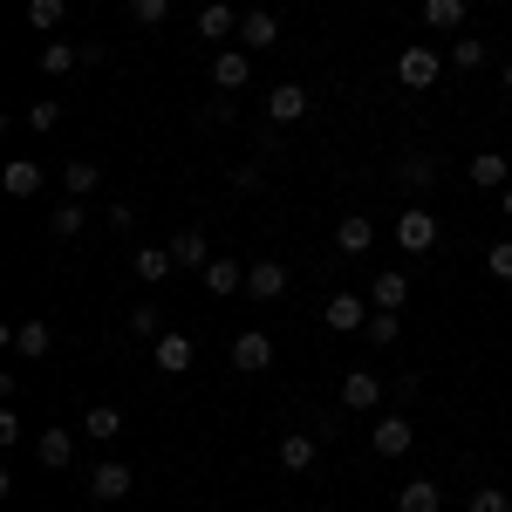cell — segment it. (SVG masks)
I'll list each match as a JSON object with an SVG mask.
<instances>
[{
	"mask_svg": "<svg viewBox=\"0 0 512 512\" xmlns=\"http://www.w3.org/2000/svg\"><path fill=\"white\" fill-rule=\"evenodd\" d=\"M437 233H444V226H437L431 205H403V212H396V246H403V260H424L437 246Z\"/></svg>",
	"mask_w": 512,
	"mask_h": 512,
	"instance_id": "6da1fadb",
	"label": "cell"
},
{
	"mask_svg": "<svg viewBox=\"0 0 512 512\" xmlns=\"http://www.w3.org/2000/svg\"><path fill=\"white\" fill-rule=\"evenodd\" d=\"M437 76H444V55H437L431 41H410V48L396 55V82H403V89L431 96V89H437Z\"/></svg>",
	"mask_w": 512,
	"mask_h": 512,
	"instance_id": "7a4b0ae2",
	"label": "cell"
},
{
	"mask_svg": "<svg viewBox=\"0 0 512 512\" xmlns=\"http://www.w3.org/2000/svg\"><path fill=\"white\" fill-rule=\"evenodd\" d=\"M410 444H417V424H410L403 410H383V417L369 424V451H376V458H403Z\"/></svg>",
	"mask_w": 512,
	"mask_h": 512,
	"instance_id": "3957f363",
	"label": "cell"
},
{
	"mask_svg": "<svg viewBox=\"0 0 512 512\" xmlns=\"http://www.w3.org/2000/svg\"><path fill=\"white\" fill-rule=\"evenodd\" d=\"M369 315H376V308H369L362 294H328V308H321V321H328L335 335H355V328H369Z\"/></svg>",
	"mask_w": 512,
	"mask_h": 512,
	"instance_id": "277c9868",
	"label": "cell"
},
{
	"mask_svg": "<svg viewBox=\"0 0 512 512\" xmlns=\"http://www.w3.org/2000/svg\"><path fill=\"white\" fill-rule=\"evenodd\" d=\"M130 485H137V472H130L123 458H103V465L89 472V499H103V506H110V499H130Z\"/></svg>",
	"mask_w": 512,
	"mask_h": 512,
	"instance_id": "5b68a950",
	"label": "cell"
},
{
	"mask_svg": "<svg viewBox=\"0 0 512 512\" xmlns=\"http://www.w3.org/2000/svg\"><path fill=\"white\" fill-rule=\"evenodd\" d=\"M233 369H246V376L274 369V335H260V328H246V335H233Z\"/></svg>",
	"mask_w": 512,
	"mask_h": 512,
	"instance_id": "8992f818",
	"label": "cell"
},
{
	"mask_svg": "<svg viewBox=\"0 0 512 512\" xmlns=\"http://www.w3.org/2000/svg\"><path fill=\"white\" fill-rule=\"evenodd\" d=\"M403 301H410V274H403V267H383V274L369 280V308H383V315H403Z\"/></svg>",
	"mask_w": 512,
	"mask_h": 512,
	"instance_id": "52a82bcc",
	"label": "cell"
},
{
	"mask_svg": "<svg viewBox=\"0 0 512 512\" xmlns=\"http://www.w3.org/2000/svg\"><path fill=\"white\" fill-rule=\"evenodd\" d=\"M376 403H383V376H376V369H349V376H342V410L362 417V410H376Z\"/></svg>",
	"mask_w": 512,
	"mask_h": 512,
	"instance_id": "ba28073f",
	"label": "cell"
},
{
	"mask_svg": "<svg viewBox=\"0 0 512 512\" xmlns=\"http://www.w3.org/2000/svg\"><path fill=\"white\" fill-rule=\"evenodd\" d=\"M7 349H14V355H28V362H35V355H48V349H55V328H48L41 315L14 321V328H7Z\"/></svg>",
	"mask_w": 512,
	"mask_h": 512,
	"instance_id": "9c48e42d",
	"label": "cell"
},
{
	"mask_svg": "<svg viewBox=\"0 0 512 512\" xmlns=\"http://www.w3.org/2000/svg\"><path fill=\"white\" fill-rule=\"evenodd\" d=\"M287 260H253V267H246V294H253V301H280V294H287Z\"/></svg>",
	"mask_w": 512,
	"mask_h": 512,
	"instance_id": "30bf717a",
	"label": "cell"
},
{
	"mask_svg": "<svg viewBox=\"0 0 512 512\" xmlns=\"http://www.w3.org/2000/svg\"><path fill=\"white\" fill-rule=\"evenodd\" d=\"M35 458L48 465V472H69V465H76V437L62 431V424H41V437H35Z\"/></svg>",
	"mask_w": 512,
	"mask_h": 512,
	"instance_id": "8fae6325",
	"label": "cell"
},
{
	"mask_svg": "<svg viewBox=\"0 0 512 512\" xmlns=\"http://www.w3.org/2000/svg\"><path fill=\"white\" fill-rule=\"evenodd\" d=\"M280 41V14H267V7H253V14H239V48H253V55H267Z\"/></svg>",
	"mask_w": 512,
	"mask_h": 512,
	"instance_id": "7c38bea8",
	"label": "cell"
},
{
	"mask_svg": "<svg viewBox=\"0 0 512 512\" xmlns=\"http://www.w3.org/2000/svg\"><path fill=\"white\" fill-rule=\"evenodd\" d=\"M212 82L233 96V89H246L253 82V48H219V62H212Z\"/></svg>",
	"mask_w": 512,
	"mask_h": 512,
	"instance_id": "4fadbf2b",
	"label": "cell"
},
{
	"mask_svg": "<svg viewBox=\"0 0 512 512\" xmlns=\"http://www.w3.org/2000/svg\"><path fill=\"white\" fill-rule=\"evenodd\" d=\"M369 246H376V219H369V212H349V219L335 226V253H349V260H362Z\"/></svg>",
	"mask_w": 512,
	"mask_h": 512,
	"instance_id": "5bb4252c",
	"label": "cell"
},
{
	"mask_svg": "<svg viewBox=\"0 0 512 512\" xmlns=\"http://www.w3.org/2000/svg\"><path fill=\"white\" fill-rule=\"evenodd\" d=\"M192 335H158V342H151V362H158V376H185V369H192Z\"/></svg>",
	"mask_w": 512,
	"mask_h": 512,
	"instance_id": "9a60e30c",
	"label": "cell"
},
{
	"mask_svg": "<svg viewBox=\"0 0 512 512\" xmlns=\"http://www.w3.org/2000/svg\"><path fill=\"white\" fill-rule=\"evenodd\" d=\"M472 185L478 192H506L512 185V158L506 151H472Z\"/></svg>",
	"mask_w": 512,
	"mask_h": 512,
	"instance_id": "2e32d148",
	"label": "cell"
},
{
	"mask_svg": "<svg viewBox=\"0 0 512 512\" xmlns=\"http://www.w3.org/2000/svg\"><path fill=\"white\" fill-rule=\"evenodd\" d=\"M267 117L274 123H301L308 117V89H301V82H274V89H267Z\"/></svg>",
	"mask_w": 512,
	"mask_h": 512,
	"instance_id": "e0dca14e",
	"label": "cell"
},
{
	"mask_svg": "<svg viewBox=\"0 0 512 512\" xmlns=\"http://www.w3.org/2000/svg\"><path fill=\"white\" fill-rule=\"evenodd\" d=\"M171 260H178V267H192V274H205V267H212L205 233H198V226H178V233H171Z\"/></svg>",
	"mask_w": 512,
	"mask_h": 512,
	"instance_id": "ac0fdd59",
	"label": "cell"
},
{
	"mask_svg": "<svg viewBox=\"0 0 512 512\" xmlns=\"http://www.w3.org/2000/svg\"><path fill=\"white\" fill-rule=\"evenodd\" d=\"M198 280H205V294H212V301H233V294H246V267H239V260H212Z\"/></svg>",
	"mask_w": 512,
	"mask_h": 512,
	"instance_id": "d6986e66",
	"label": "cell"
},
{
	"mask_svg": "<svg viewBox=\"0 0 512 512\" xmlns=\"http://www.w3.org/2000/svg\"><path fill=\"white\" fill-rule=\"evenodd\" d=\"M396 512H444V485H437V478H403Z\"/></svg>",
	"mask_w": 512,
	"mask_h": 512,
	"instance_id": "ffe728a7",
	"label": "cell"
},
{
	"mask_svg": "<svg viewBox=\"0 0 512 512\" xmlns=\"http://www.w3.org/2000/svg\"><path fill=\"white\" fill-rule=\"evenodd\" d=\"M315 458H321V437H308V431L280 437V472H315Z\"/></svg>",
	"mask_w": 512,
	"mask_h": 512,
	"instance_id": "44dd1931",
	"label": "cell"
},
{
	"mask_svg": "<svg viewBox=\"0 0 512 512\" xmlns=\"http://www.w3.org/2000/svg\"><path fill=\"white\" fill-rule=\"evenodd\" d=\"M233 35H239V14L226 0H205L198 7V41H233Z\"/></svg>",
	"mask_w": 512,
	"mask_h": 512,
	"instance_id": "7402d4cb",
	"label": "cell"
},
{
	"mask_svg": "<svg viewBox=\"0 0 512 512\" xmlns=\"http://www.w3.org/2000/svg\"><path fill=\"white\" fill-rule=\"evenodd\" d=\"M171 267H178V260H171V246H137V253H130V274L144 280V287L171 280Z\"/></svg>",
	"mask_w": 512,
	"mask_h": 512,
	"instance_id": "603a6c76",
	"label": "cell"
},
{
	"mask_svg": "<svg viewBox=\"0 0 512 512\" xmlns=\"http://www.w3.org/2000/svg\"><path fill=\"white\" fill-rule=\"evenodd\" d=\"M0 192H7V198H41V164L35 158H14L7 171H0Z\"/></svg>",
	"mask_w": 512,
	"mask_h": 512,
	"instance_id": "cb8c5ba5",
	"label": "cell"
},
{
	"mask_svg": "<svg viewBox=\"0 0 512 512\" xmlns=\"http://www.w3.org/2000/svg\"><path fill=\"white\" fill-rule=\"evenodd\" d=\"M76 69H82V48H76V41H41V76L62 82V76H76Z\"/></svg>",
	"mask_w": 512,
	"mask_h": 512,
	"instance_id": "d4e9b609",
	"label": "cell"
},
{
	"mask_svg": "<svg viewBox=\"0 0 512 512\" xmlns=\"http://www.w3.org/2000/svg\"><path fill=\"white\" fill-rule=\"evenodd\" d=\"M424 28L431 35H458L465 28V0H424Z\"/></svg>",
	"mask_w": 512,
	"mask_h": 512,
	"instance_id": "484cf974",
	"label": "cell"
},
{
	"mask_svg": "<svg viewBox=\"0 0 512 512\" xmlns=\"http://www.w3.org/2000/svg\"><path fill=\"white\" fill-rule=\"evenodd\" d=\"M96 185H103V164H96V158H69V171H62V192H69V198H89Z\"/></svg>",
	"mask_w": 512,
	"mask_h": 512,
	"instance_id": "4316f807",
	"label": "cell"
},
{
	"mask_svg": "<svg viewBox=\"0 0 512 512\" xmlns=\"http://www.w3.org/2000/svg\"><path fill=\"white\" fill-rule=\"evenodd\" d=\"M82 431L96 437V444H110V437H123V410H117V403H89V417H82Z\"/></svg>",
	"mask_w": 512,
	"mask_h": 512,
	"instance_id": "83f0119b",
	"label": "cell"
},
{
	"mask_svg": "<svg viewBox=\"0 0 512 512\" xmlns=\"http://www.w3.org/2000/svg\"><path fill=\"white\" fill-rule=\"evenodd\" d=\"M62 21H69V0H28V28H35L41 41L55 35V28H62Z\"/></svg>",
	"mask_w": 512,
	"mask_h": 512,
	"instance_id": "f1b7e54d",
	"label": "cell"
},
{
	"mask_svg": "<svg viewBox=\"0 0 512 512\" xmlns=\"http://www.w3.org/2000/svg\"><path fill=\"white\" fill-rule=\"evenodd\" d=\"M123 328H130L137 342H158V335H164V315H158V301H137V308L123 315Z\"/></svg>",
	"mask_w": 512,
	"mask_h": 512,
	"instance_id": "f546056e",
	"label": "cell"
},
{
	"mask_svg": "<svg viewBox=\"0 0 512 512\" xmlns=\"http://www.w3.org/2000/svg\"><path fill=\"white\" fill-rule=\"evenodd\" d=\"M82 226H89V212H82V198H69V205H55V212H48V233H55V239H76Z\"/></svg>",
	"mask_w": 512,
	"mask_h": 512,
	"instance_id": "4dcf8cb0",
	"label": "cell"
},
{
	"mask_svg": "<svg viewBox=\"0 0 512 512\" xmlns=\"http://www.w3.org/2000/svg\"><path fill=\"white\" fill-rule=\"evenodd\" d=\"M396 178H403L410 192H431V185H437V158H431V151H424V158H403V164H396Z\"/></svg>",
	"mask_w": 512,
	"mask_h": 512,
	"instance_id": "1f68e13d",
	"label": "cell"
},
{
	"mask_svg": "<svg viewBox=\"0 0 512 512\" xmlns=\"http://www.w3.org/2000/svg\"><path fill=\"white\" fill-rule=\"evenodd\" d=\"M130 21L137 28H164L171 21V0H130Z\"/></svg>",
	"mask_w": 512,
	"mask_h": 512,
	"instance_id": "d6a6232c",
	"label": "cell"
},
{
	"mask_svg": "<svg viewBox=\"0 0 512 512\" xmlns=\"http://www.w3.org/2000/svg\"><path fill=\"white\" fill-rule=\"evenodd\" d=\"M451 69H465V76H472V69H485V41H451Z\"/></svg>",
	"mask_w": 512,
	"mask_h": 512,
	"instance_id": "836d02e7",
	"label": "cell"
},
{
	"mask_svg": "<svg viewBox=\"0 0 512 512\" xmlns=\"http://www.w3.org/2000/svg\"><path fill=\"white\" fill-rule=\"evenodd\" d=\"M55 123H62V103H55V96H41V103H28V130H41V137H48Z\"/></svg>",
	"mask_w": 512,
	"mask_h": 512,
	"instance_id": "e575fe53",
	"label": "cell"
},
{
	"mask_svg": "<svg viewBox=\"0 0 512 512\" xmlns=\"http://www.w3.org/2000/svg\"><path fill=\"white\" fill-rule=\"evenodd\" d=\"M396 335H403V321H396V315H383V308H376V315H369V342H376V349H390Z\"/></svg>",
	"mask_w": 512,
	"mask_h": 512,
	"instance_id": "d590c367",
	"label": "cell"
},
{
	"mask_svg": "<svg viewBox=\"0 0 512 512\" xmlns=\"http://www.w3.org/2000/svg\"><path fill=\"white\" fill-rule=\"evenodd\" d=\"M465 512H512V499L499 492V485H478V492H472V506H465Z\"/></svg>",
	"mask_w": 512,
	"mask_h": 512,
	"instance_id": "8d00e7d4",
	"label": "cell"
},
{
	"mask_svg": "<svg viewBox=\"0 0 512 512\" xmlns=\"http://www.w3.org/2000/svg\"><path fill=\"white\" fill-rule=\"evenodd\" d=\"M485 267H492V280H512V239H499V246L485 253Z\"/></svg>",
	"mask_w": 512,
	"mask_h": 512,
	"instance_id": "74e56055",
	"label": "cell"
},
{
	"mask_svg": "<svg viewBox=\"0 0 512 512\" xmlns=\"http://www.w3.org/2000/svg\"><path fill=\"white\" fill-rule=\"evenodd\" d=\"M198 123H205V130H219V123H233V103H226V96H212V103L198 110Z\"/></svg>",
	"mask_w": 512,
	"mask_h": 512,
	"instance_id": "f35d334b",
	"label": "cell"
},
{
	"mask_svg": "<svg viewBox=\"0 0 512 512\" xmlns=\"http://www.w3.org/2000/svg\"><path fill=\"white\" fill-rule=\"evenodd\" d=\"M390 390H396V403H410V396H424V376H417V369H403Z\"/></svg>",
	"mask_w": 512,
	"mask_h": 512,
	"instance_id": "ab89813d",
	"label": "cell"
},
{
	"mask_svg": "<svg viewBox=\"0 0 512 512\" xmlns=\"http://www.w3.org/2000/svg\"><path fill=\"white\" fill-rule=\"evenodd\" d=\"M0 444H21V417H14V403L0 410Z\"/></svg>",
	"mask_w": 512,
	"mask_h": 512,
	"instance_id": "60d3db41",
	"label": "cell"
},
{
	"mask_svg": "<svg viewBox=\"0 0 512 512\" xmlns=\"http://www.w3.org/2000/svg\"><path fill=\"white\" fill-rule=\"evenodd\" d=\"M499 212H506V219H512V185H506V192H499Z\"/></svg>",
	"mask_w": 512,
	"mask_h": 512,
	"instance_id": "b9f144b4",
	"label": "cell"
},
{
	"mask_svg": "<svg viewBox=\"0 0 512 512\" xmlns=\"http://www.w3.org/2000/svg\"><path fill=\"white\" fill-rule=\"evenodd\" d=\"M499 82H506V96H512V62H506V76H499Z\"/></svg>",
	"mask_w": 512,
	"mask_h": 512,
	"instance_id": "7bdbcfd3",
	"label": "cell"
},
{
	"mask_svg": "<svg viewBox=\"0 0 512 512\" xmlns=\"http://www.w3.org/2000/svg\"><path fill=\"white\" fill-rule=\"evenodd\" d=\"M506 35H512V28H506Z\"/></svg>",
	"mask_w": 512,
	"mask_h": 512,
	"instance_id": "ee69618b",
	"label": "cell"
}]
</instances>
